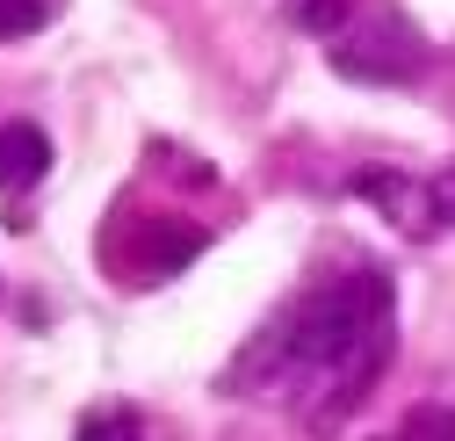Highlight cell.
Segmentation results:
<instances>
[{"label": "cell", "mask_w": 455, "mask_h": 441, "mask_svg": "<svg viewBox=\"0 0 455 441\" xmlns=\"http://www.w3.org/2000/svg\"><path fill=\"white\" fill-rule=\"evenodd\" d=\"M383 369H390V275L355 268L347 283H325L297 311H282L224 383H232V391H246V383H260V376L290 383L304 434L325 441L369 398V383Z\"/></svg>", "instance_id": "6da1fadb"}, {"label": "cell", "mask_w": 455, "mask_h": 441, "mask_svg": "<svg viewBox=\"0 0 455 441\" xmlns=\"http://www.w3.org/2000/svg\"><path fill=\"white\" fill-rule=\"evenodd\" d=\"M332 73H347V80H369V87H412L427 73V36L412 29L405 8H355L347 29H339L332 44Z\"/></svg>", "instance_id": "7a4b0ae2"}, {"label": "cell", "mask_w": 455, "mask_h": 441, "mask_svg": "<svg viewBox=\"0 0 455 441\" xmlns=\"http://www.w3.org/2000/svg\"><path fill=\"white\" fill-rule=\"evenodd\" d=\"M355 196L376 203L390 225H405L412 239H427V181H405L397 167H362L355 174Z\"/></svg>", "instance_id": "3957f363"}, {"label": "cell", "mask_w": 455, "mask_h": 441, "mask_svg": "<svg viewBox=\"0 0 455 441\" xmlns=\"http://www.w3.org/2000/svg\"><path fill=\"white\" fill-rule=\"evenodd\" d=\"M51 174V138L36 124H0V188L22 196Z\"/></svg>", "instance_id": "277c9868"}, {"label": "cell", "mask_w": 455, "mask_h": 441, "mask_svg": "<svg viewBox=\"0 0 455 441\" xmlns=\"http://www.w3.org/2000/svg\"><path fill=\"white\" fill-rule=\"evenodd\" d=\"M347 15H355V0H290V22L304 36H318V44H332L339 29H347Z\"/></svg>", "instance_id": "5b68a950"}, {"label": "cell", "mask_w": 455, "mask_h": 441, "mask_svg": "<svg viewBox=\"0 0 455 441\" xmlns=\"http://www.w3.org/2000/svg\"><path fill=\"white\" fill-rule=\"evenodd\" d=\"M59 22V0H0V44H15V36H36Z\"/></svg>", "instance_id": "8992f818"}, {"label": "cell", "mask_w": 455, "mask_h": 441, "mask_svg": "<svg viewBox=\"0 0 455 441\" xmlns=\"http://www.w3.org/2000/svg\"><path fill=\"white\" fill-rule=\"evenodd\" d=\"M441 232H455V159L441 174H427V239H441Z\"/></svg>", "instance_id": "52a82bcc"}, {"label": "cell", "mask_w": 455, "mask_h": 441, "mask_svg": "<svg viewBox=\"0 0 455 441\" xmlns=\"http://www.w3.org/2000/svg\"><path fill=\"white\" fill-rule=\"evenodd\" d=\"M73 441H145V434H138V413H124V405H94V413L80 420Z\"/></svg>", "instance_id": "ba28073f"}, {"label": "cell", "mask_w": 455, "mask_h": 441, "mask_svg": "<svg viewBox=\"0 0 455 441\" xmlns=\"http://www.w3.org/2000/svg\"><path fill=\"white\" fill-rule=\"evenodd\" d=\"M397 441H455V405H412L405 427H397Z\"/></svg>", "instance_id": "9c48e42d"}, {"label": "cell", "mask_w": 455, "mask_h": 441, "mask_svg": "<svg viewBox=\"0 0 455 441\" xmlns=\"http://www.w3.org/2000/svg\"><path fill=\"white\" fill-rule=\"evenodd\" d=\"M383 441H397V434H383Z\"/></svg>", "instance_id": "30bf717a"}]
</instances>
